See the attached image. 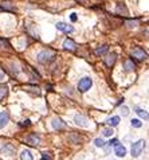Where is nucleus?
Returning <instances> with one entry per match:
<instances>
[{
    "mask_svg": "<svg viewBox=\"0 0 149 160\" xmlns=\"http://www.w3.org/2000/svg\"><path fill=\"white\" fill-rule=\"evenodd\" d=\"M55 57H56V54L51 51V50H42V51L38 53L36 59H38L39 63H49V62H51Z\"/></svg>",
    "mask_w": 149,
    "mask_h": 160,
    "instance_id": "1",
    "label": "nucleus"
},
{
    "mask_svg": "<svg viewBox=\"0 0 149 160\" xmlns=\"http://www.w3.org/2000/svg\"><path fill=\"white\" fill-rule=\"evenodd\" d=\"M145 140H138L136 143H133V145H132V156L133 158H138L141 154H143L144 148H145Z\"/></svg>",
    "mask_w": 149,
    "mask_h": 160,
    "instance_id": "2",
    "label": "nucleus"
},
{
    "mask_svg": "<svg viewBox=\"0 0 149 160\" xmlns=\"http://www.w3.org/2000/svg\"><path fill=\"white\" fill-rule=\"evenodd\" d=\"M91 85H93V81H91V78L89 77H83L82 80L78 82V90L85 93V91H87L91 87Z\"/></svg>",
    "mask_w": 149,
    "mask_h": 160,
    "instance_id": "3",
    "label": "nucleus"
},
{
    "mask_svg": "<svg viewBox=\"0 0 149 160\" xmlns=\"http://www.w3.org/2000/svg\"><path fill=\"white\" fill-rule=\"evenodd\" d=\"M0 152H2L4 156H13L15 155V147L11 144V143H4L0 148Z\"/></svg>",
    "mask_w": 149,
    "mask_h": 160,
    "instance_id": "4",
    "label": "nucleus"
},
{
    "mask_svg": "<svg viewBox=\"0 0 149 160\" xmlns=\"http://www.w3.org/2000/svg\"><path fill=\"white\" fill-rule=\"evenodd\" d=\"M26 143L31 147H38L40 144V136L36 135V133H31L28 136H26Z\"/></svg>",
    "mask_w": 149,
    "mask_h": 160,
    "instance_id": "5",
    "label": "nucleus"
},
{
    "mask_svg": "<svg viewBox=\"0 0 149 160\" xmlns=\"http://www.w3.org/2000/svg\"><path fill=\"white\" fill-rule=\"evenodd\" d=\"M74 122H75V125L81 128H87L89 127V120H87V117H85L82 114H77L75 117H74Z\"/></svg>",
    "mask_w": 149,
    "mask_h": 160,
    "instance_id": "6",
    "label": "nucleus"
},
{
    "mask_svg": "<svg viewBox=\"0 0 149 160\" xmlns=\"http://www.w3.org/2000/svg\"><path fill=\"white\" fill-rule=\"evenodd\" d=\"M132 57L136 58V59H138V61H145L147 59V53H145L143 49L137 47V49H134L133 51H132Z\"/></svg>",
    "mask_w": 149,
    "mask_h": 160,
    "instance_id": "7",
    "label": "nucleus"
},
{
    "mask_svg": "<svg viewBox=\"0 0 149 160\" xmlns=\"http://www.w3.org/2000/svg\"><path fill=\"white\" fill-rule=\"evenodd\" d=\"M51 127L54 129H58V131H60V129H66L67 125L65 121H62L60 118H54V120L51 121Z\"/></svg>",
    "mask_w": 149,
    "mask_h": 160,
    "instance_id": "8",
    "label": "nucleus"
},
{
    "mask_svg": "<svg viewBox=\"0 0 149 160\" xmlns=\"http://www.w3.org/2000/svg\"><path fill=\"white\" fill-rule=\"evenodd\" d=\"M55 26H56V28H58L59 31H63V32H73L74 31V27L73 26L67 24V23H63V22L56 23Z\"/></svg>",
    "mask_w": 149,
    "mask_h": 160,
    "instance_id": "9",
    "label": "nucleus"
},
{
    "mask_svg": "<svg viewBox=\"0 0 149 160\" xmlns=\"http://www.w3.org/2000/svg\"><path fill=\"white\" fill-rule=\"evenodd\" d=\"M116 59H117V54L116 53L107 54V55L105 57V63H106L107 67H111L114 65V62H116Z\"/></svg>",
    "mask_w": 149,
    "mask_h": 160,
    "instance_id": "10",
    "label": "nucleus"
},
{
    "mask_svg": "<svg viewBox=\"0 0 149 160\" xmlns=\"http://www.w3.org/2000/svg\"><path fill=\"white\" fill-rule=\"evenodd\" d=\"M8 121H9L8 112H2V113H0V129L4 128L5 125L8 124Z\"/></svg>",
    "mask_w": 149,
    "mask_h": 160,
    "instance_id": "11",
    "label": "nucleus"
},
{
    "mask_svg": "<svg viewBox=\"0 0 149 160\" xmlns=\"http://www.w3.org/2000/svg\"><path fill=\"white\" fill-rule=\"evenodd\" d=\"M63 49L73 51V50H75V42H74L73 39H66L65 42H63Z\"/></svg>",
    "mask_w": 149,
    "mask_h": 160,
    "instance_id": "12",
    "label": "nucleus"
},
{
    "mask_svg": "<svg viewBox=\"0 0 149 160\" xmlns=\"http://www.w3.org/2000/svg\"><path fill=\"white\" fill-rule=\"evenodd\" d=\"M114 152H116L117 156H121V158H122V156L126 155V148H125L124 145L117 144V145H116V149H114Z\"/></svg>",
    "mask_w": 149,
    "mask_h": 160,
    "instance_id": "13",
    "label": "nucleus"
},
{
    "mask_svg": "<svg viewBox=\"0 0 149 160\" xmlns=\"http://www.w3.org/2000/svg\"><path fill=\"white\" fill-rule=\"evenodd\" d=\"M124 67H125V71H128V73H129V71H133L134 70V63H133V61H125V63H124Z\"/></svg>",
    "mask_w": 149,
    "mask_h": 160,
    "instance_id": "14",
    "label": "nucleus"
},
{
    "mask_svg": "<svg viewBox=\"0 0 149 160\" xmlns=\"http://www.w3.org/2000/svg\"><path fill=\"white\" fill-rule=\"evenodd\" d=\"M20 159H22V160H34L31 152H30L28 149H24V151L20 154Z\"/></svg>",
    "mask_w": 149,
    "mask_h": 160,
    "instance_id": "15",
    "label": "nucleus"
},
{
    "mask_svg": "<svg viewBox=\"0 0 149 160\" xmlns=\"http://www.w3.org/2000/svg\"><path fill=\"white\" fill-rule=\"evenodd\" d=\"M107 124H109L111 128H113V127H117V125L120 124V117H118V116H114V117H110L109 120H107Z\"/></svg>",
    "mask_w": 149,
    "mask_h": 160,
    "instance_id": "16",
    "label": "nucleus"
},
{
    "mask_svg": "<svg viewBox=\"0 0 149 160\" xmlns=\"http://www.w3.org/2000/svg\"><path fill=\"white\" fill-rule=\"evenodd\" d=\"M136 113L140 116L141 118H144V120H148L149 118V114H148V112L147 110H143V109H140V108H137L136 109Z\"/></svg>",
    "mask_w": 149,
    "mask_h": 160,
    "instance_id": "17",
    "label": "nucleus"
},
{
    "mask_svg": "<svg viewBox=\"0 0 149 160\" xmlns=\"http://www.w3.org/2000/svg\"><path fill=\"white\" fill-rule=\"evenodd\" d=\"M107 50H109V46H102V47H98V49H96V55H102V54H105V53H107Z\"/></svg>",
    "mask_w": 149,
    "mask_h": 160,
    "instance_id": "18",
    "label": "nucleus"
},
{
    "mask_svg": "<svg viewBox=\"0 0 149 160\" xmlns=\"http://www.w3.org/2000/svg\"><path fill=\"white\" fill-rule=\"evenodd\" d=\"M130 124L133 128H141L143 127V122H141L140 120H137V118H133V120L130 121Z\"/></svg>",
    "mask_w": 149,
    "mask_h": 160,
    "instance_id": "19",
    "label": "nucleus"
},
{
    "mask_svg": "<svg viewBox=\"0 0 149 160\" xmlns=\"http://www.w3.org/2000/svg\"><path fill=\"white\" fill-rule=\"evenodd\" d=\"M7 90H8V87H7L5 85H2V86H0V98L5 96V94H7Z\"/></svg>",
    "mask_w": 149,
    "mask_h": 160,
    "instance_id": "20",
    "label": "nucleus"
},
{
    "mask_svg": "<svg viewBox=\"0 0 149 160\" xmlns=\"http://www.w3.org/2000/svg\"><path fill=\"white\" fill-rule=\"evenodd\" d=\"M94 144H96V147L101 148V147H104L105 145V141L102 140V139H96V140H94Z\"/></svg>",
    "mask_w": 149,
    "mask_h": 160,
    "instance_id": "21",
    "label": "nucleus"
},
{
    "mask_svg": "<svg viewBox=\"0 0 149 160\" xmlns=\"http://www.w3.org/2000/svg\"><path fill=\"white\" fill-rule=\"evenodd\" d=\"M104 136H106V137H109V136H111L113 135V129L111 128H106V129H104Z\"/></svg>",
    "mask_w": 149,
    "mask_h": 160,
    "instance_id": "22",
    "label": "nucleus"
},
{
    "mask_svg": "<svg viewBox=\"0 0 149 160\" xmlns=\"http://www.w3.org/2000/svg\"><path fill=\"white\" fill-rule=\"evenodd\" d=\"M121 114H122L124 117H125V116H128V114H129V109H128L126 106H122V108H121Z\"/></svg>",
    "mask_w": 149,
    "mask_h": 160,
    "instance_id": "23",
    "label": "nucleus"
},
{
    "mask_svg": "<svg viewBox=\"0 0 149 160\" xmlns=\"http://www.w3.org/2000/svg\"><path fill=\"white\" fill-rule=\"evenodd\" d=\"M42 160H53V158L50 156V154H47V152H43V154H42Z\"/></svg>",
    "mask_w": 149,
    "mask_h": 160,
    "instance_id": "24",
    "label": "nucleus"
},
{
    "mask_svg": "<svg viewBox=\"0 0 149 160\" xmlns=\"http://www.w3.org/2000/svg\"><path fill=\"white\" fill-rule=\"evenodd\" d=\"M3 8H5V9H11V11H15V7H12V6H9V3H4L3 4Z\"/></svg>",
    "mask_w": 149,
    "mask_h": 160,
    "instance_id": "25",
    "label": "nucleus"
},
{
    "mask_svg": "<svg viewBox=\"0 0 149 160\" xmlns=\"http://www.w3.org/2000/svg\"><path fill=\"white\" fill-rule=\"evenodd\" d=\"M118 143H120V141H118L117 139H113V140H110V141H109V144H110V147H111V145H114V147H116Z\"/></svg>",
    "mask_w": 149,
    "mask_h": 160,
    "instance_id": "26",
    "label": "nucleus"
},
{
    "mask_svg": "<svg viewBox=\"0 0 149 160\" xmlns=\"http://www.w3.org/2000/svg\"><path fill=\"white\" fill-rule=\"evenodd\" d=\"M121 9H122V6H121V4H118V7H117V12H120ZM126 13H128L126 8H124V15H126Z\"/></svg>",
    "mask_w": 149,
    "mask_h": 160,
    "instance_id": "27",
    "label": "nucleus"
},
{
    "mask_svg": "<svg viewBox=\"0 0 149 160\" xmlns=\"http://www.w3.org/2000/svg\"><path fill=\"white\" fill-rule=\"evenodd\" d=\"M128 26H129V27H136L137 22H128Z\"/></svg>",
    "mask_w": 149,
    "mask_h": 160,
    "instance_id": "28",
    "label": "nucleus"
},
{
    "mask_svg": "<svg viewBox=\"0 0 149 160\" xmlns=\"http://www.w3.org/2000/svg\"><path fill=\"white\" fill-rule=\"evenodd\" d=\"M3 80H4V73L0 70V81H3Z\"/></svg>",
    "mask_w": 149,
    "mask_h": 160,
    "instance_id": "29",
    "label": "nucleus"
},
{
    "mask_svg": "<svg viewBox=\"0 0 149 160\" xmlns=\"http://www.w3.org/2000/svg\"><path fill=\"white\" fill-rule=\"evenodd\" d=\"M71 20H73V22H75V20H77V15H75V13H73V15H71Z\"/></svg>",
    "mask_w": 149,
    "mask_h": 160,
    "instance_id": "30",
    "label": "nucleus"
},
{
    "mask_svg": "<svg viewBox=\"0 0 149 160\" xmlns=\"http://www.w3.org/2000/svg\"><path fill=\"white\" fill-rule=\"evenodd\" d=\"M75 2H79V3H86L87 0H75Z\"/></svg>",
    "mask_w": 149,
    "mask_h": 160,
    "instance_id": "31",
    "label": "nucleus"
},
{
    "mask_svg": "<svg viewBox=\"0 0 149 160\" xmlns=\"http://www.w3.org/2000/svg\"><path fill=\"white\" fill-rule=\"evenodd\" d=\"M0 9H2V8H0Z\"/></svg>",
    "mask_w": 149,
    "mask_h": 160,
    "instance_id": "32",
    "label": "nucleus"
}]
</instances>
